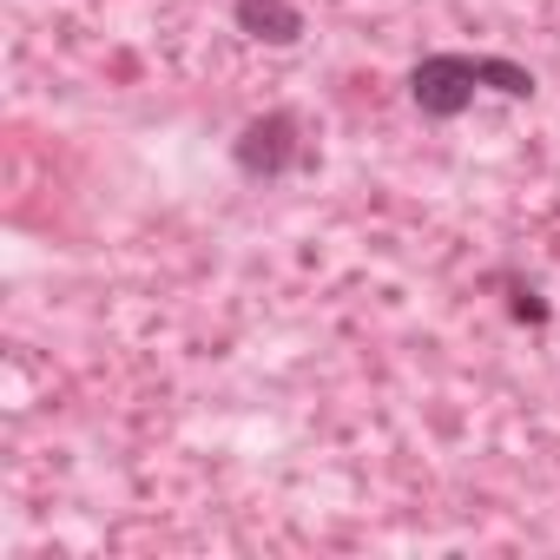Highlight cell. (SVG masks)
<instances>
[{
	"mask_svg": "<svg viewBox=\"0 0 560 560\" xmlns=\"http://www.w3.org/2000/svg\"><path fill=\"white\" fill-rule=\"evenodd\" d=\"M494 284L508 291V317H514V324H534V330H540V324L553 317V311H547V298H540V291L527 284V277H514V270H501V277H494Z\"/></svg>",
	"mask_w": 560,
	"mask_h": 560,
	"instance_id": "cell-4",
	"label": "cell"
},
{
	"mask_svg": "<svg viewBox=\"0 0 560 560\" xmlns=\"http://www.w3.org/2000/svg\"><path fill=\"white\" fill-rule=\"evenodd\" d=\"M231 165H237L244 178H257V185H277V178H298V172L317 165V139H311V126H304L298 113L277 106V113H257V119L237 126Z\"/></svg>",
	"mask_w": 560,
	"mask_h": 560,
	"instance_id": "cell-2",
	"label": "cell"
},
{
	"mask_svg": "<svg viewBox=\"0 0 560 560\" xmlns=\"http://www.w3.org/2000/svg\"><path fill=\"white\" fill-rule=\"evenodd\" d=\"M475 93L534 100V73L501 54H429L409 67V100L422 119H462L475 106Z\"/></svg>",
	"mask_w": 560,
	"mask_h": 560,
	"instance_id": "cell-1",
	"label": "cell"
},
{
	"mask_svg": "<svg viewBox=\"0 0 560 560\" xmlns=\"http://www.w3.org/2000/svg\"><path fill=\"white\" fill-rule=\"evenodd\" d=\"M237 34L264 40V47H298L304 40V8L298 0H231Z\"/></svg>",
	"mask_w": 560,
	"mask_h": 560,
	"instance_id": "cell-3",
	"label": "cell"
}]
</instances>
